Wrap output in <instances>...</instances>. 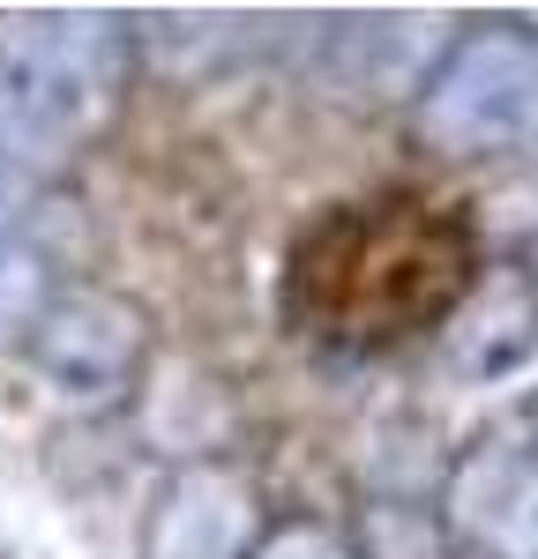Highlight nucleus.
I'll list each match as a JSON object with an SVG mask.
<instances>
[{
  "instance_id": "obj_1",
  "label": "nucleus",
  "mask_w": 538,
  "mask_h": 559,
  "mask_svg": "<svg viewBox=\"0 0 538 559\" xmlns=\"http://www.w3.org/2000/svg\"><path fill=\"white\" fill-rule=\"evenodd\" d=\"M479 292V224L434 187H374L321 210L292 239L284 313L300 336L344 350H397L456 321Z\"/></svg>"
},
{
  "instance_id": "obj_2",
  "label": "nucleus",
  "mask_w": 538,
  "mask_h": 559,
  "mask_svg": "<svg viewBox=\"0 0 538 559\" xmlns=\"http://www.w3.org/2000/svg\"><path fill=\"white\" fill-rule=\"evenodd\" d=\"M120 97V38L83 15L0 23V157L45 165L83 142Z\"/></svg>"
},
{
  "instance_id": "obj_3",
  "label": "nucleus",
  "mask_w": 538,
  "mask_h": 559,
  "mask_svg": "<svg viewBox=\"0 0 538 559\" xmlns=\"http://www.w3.org/2000/svg\"><path fill=\"white\" fill-rule=\"evenodd\" d=\"M419 128L456 157H493L538 142V38L531 31H471L419 97Z\"/></svg>"
},
{
  "instance_id": "obj_4",
  "label": "nucleus",
  "mask_w": 538,
  "mask_h": 559,
  "mask_svg": "<svg viewBox=\"0 0 538 559\" xmlns=\"http://www.w3.org/2000/svg\"><path fill=\"white\" fill-rule=\"evenodd\" d=\"M23 336H31L38 373L68 403H83V411L90 403H113L134 381V366H142V321L113 292H60V299L38 306V321Z\"/></svg>"
},
{
  "instance_id": "obj_5",
  "label": "nucleus",
  "mask_w": 538,
  "mask_h": 559,
  "mask_svg": "<svg viewBox=\"0 0 538 559\" xmlns=\"http://www.w3.org/2000/svg\"><path fill=\"white\" fill-rule=\"evenodd\" d=\"M448 515L479 552L538 559V448H524V440L471 448L448 485Z\"/></svg>"
},
{
  "instance_id": "obj_6",
  "label": "nucleus",
  "mask_w": 538,
  "mask_h": 559,
  "mask_svg": "<svg viewBox=\"0 0 538 559\" xmlns=\"http://www.w3.org/2000/svg\"><path fill=\"white\" fill-rule=\"evenodd\" d=\"M45 306V261L23 239V210H15V165L0 157V336H23Z\"/></svg>"
},
{
  "instance_id": "obj_7",
  "label": "nucleus",
  "mask_w": 538,
  "mask_h": 559,
  "mask_svg": "<svg viewBox=\"0 0 538 559\" xmlns=\"http://www.w3.org/2000/svg\"><path fill=\"white\" fill-rule=\"evenodd\" d=\"M255 559H352V552H344L329 530H307V522H292V530H277V537H269Z\"/></svg>"
}]
</instances>
